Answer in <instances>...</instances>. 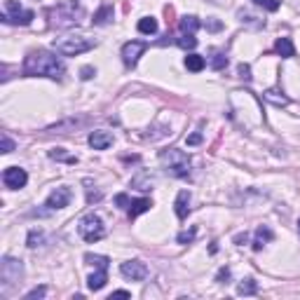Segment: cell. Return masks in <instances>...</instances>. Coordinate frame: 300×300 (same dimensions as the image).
<instances>
[{
    "mask_svg": "<svg viewBox=\"0 0 300 300\" xmlns=\"http://www.w3.org/2000/svg\"><path fill=\"white\" fill-rule=\"evenodd\" d=\"M146 42L143 40H129V42H124L122 47V61L124 66H129V68H134L136 63H139L141 59V54L146 52Z\"/></svg>",
    "mask_w": 300,
    "mask_h": 300,
    "instance_id": "ba28073f",
    "label": "cell"
},
{
    "mask_svg": "<svg viewBox=\"0 0 300 300\" xmlns=\"http://www.w3.org/2000/svg\"><path fill=\"white\" fill-rule=\"evenodd\" d=\"M21 70L23 75H42V77H52V80H61L63 73H66V66L52 52L38 49V52H31L23 59Z\"/></svg>",
    "mask_w": 300,
    "mask_h": 300,
    "instance_id": "6da1fadb",
    "label": "cell"
},
{
    "mask_svg": "<svg viewBox=\"0 0 300 300\" xmlns=\"http://www.w3.org/2000/svg\"><path fill=\"white\" fill-rule=\"evenodd\" d=\"M153 183H155V176L150 171H141L139 176L131 178V188H136V190H150Z\"/></svg>",
    "mask_w": 300,
    "mask_h": 300,
    "instance_id": "d6986e66",
    "label": "cell"
},
{
    "mask_svg": "<svg viewBox=\"0 0 300 300\" xmlns=\"http://www.w3.org/2000/svg\"><path fill=\"white\" fill-rule=\"evenodd\" d=\"M275 52H277L279 56H284V59L296 56V47H293L291 38H277V42H275Z\"/></svg>",
    "mask_w": 300,
    "mask_h": 300,
    "instance_id": "ac0fdd59",
    "label": "cell"
},
{
    "mask_svg": "<svg viewBox=\"0 0 300 300\" xmlns=\"http://www.w3.org/2000/svg\"><path fill=\"white\" fill-rule=\"evenodd\" d=\"M275 239V232L270 230L268 225H261L258 230H256V239H254V251H261L268 242H272Z\"/></svg>",
    "mask_w": 300,
    "mask_h": 300,
    "instance_id": "e0dca14e",
    "label": "cell"
},
{
    "mask_svg": "<svg viewBox=\"0 0 300 300\" xmlns=\"http://www.w3.org/2000/svg\"><path fill=\"white\" fill-rule=\"evenodd\" d=\"M113 298H131L129 291H113V296H110V300Z\"/></svg>",
    "mask_w": 300,
    "mask_h": 300,
    "instance_id": "b9f144b4",
    "label": "cell"
},
{
    "mask_svg": "<svg viewBox=\"0 0 300 300\" xmlns=\"http://www.w3.org/2000/svg\"><path fill=\"white\" fill-rule=\"evenodd\" d=\"M176 45L183 47V49H195V47H197V38H195V33H181Z\"/></svg>",
    "mask_w": 300,
    "mask_h": 300,
    "instance_id": "4316f807",
    "label": "cell"
},
{
    "mask_svg": "<svg viewBox=\"0 0 300 300\" xmlns=\"http://www.w3.org/2000/svg\"><path fill=\"white\" fill-rule=\"evenodd\" d=\"M298 230H300V221H298Z\"/></svg>",
    "mask_w": 300,
    "mask_h": 300,
    "instance_id": "f6af8a7d",
    "label": "cell"
},
{
    "mask_svg": "<svg viewBox=\"0 0 300 300\" xmlns=\"http://www.w3.org/2000/svg\"><path fill=\"white\" fill-rule=\"evenodd\" d=\"M101 200V193L99 190H92V188H87V204H94V202Z\"/></svg>",
    "mask_w": 300,
    "mask_h": 300,
    "instance_id": "f35d334b",
    "label": "cell"
},
{
    "mask_svg": "<svg viewBox=\"0 0 300 300\" xmlns=\"http://www.w3.org/2000/svg\"><path fill=\"white\" fill-rule=\"evenodd\" d=\"M70 204V188H56L49 197H47V207L49 209H63Z\"/></svg>",
    "mask_w": 300,
    "mask_h": 300,
    "instance_id": "7c38bea8",
    "label": "cell"
},
{
    "mask_svg": "<svg viewBox=\"0 0 300 300\" xmlns=\"http://www.w3.org/2000/svg\"><path fill=\"white\" fill-rule=\"evenodd\" d=\"M247 237H249L247 232H239L237 237H235V244H242V242H247Z\"/></svg>",
    "mask_w": 300,
    "mask_h": 300,
    "instance_id": "7bdbcfd3",
    "label": "cell"
},
{
    "mask_svg": "<svg viewBox=\"0 0 300 300\" xmlns=\"http://www.w3.org/2000/svg\"><path fill=\"white\" fill-rule=\"evenodd\" d=\"M52 47L63 56H77L85 54L96 47V40L87 38V35H63V38H54Z\"/></svg>",
    "mask_w": 300,
    "mask_h": 300,
    "instance_id": "277c9868",
    "label": "cell"
},
{
    "mask_svg": "<svg viewBox=\"0 0 300 300\" xmlns=\"http://www.w3.org/2000/svg\"><path fill=\"white\" fill-rule=\"evenodd\" d=\"M49 157L56 160V162H66V164H75V162H77L75 155H68L63 148H54V150H49Z\"/></svg>",
    "mask_w": 300,
    "mask_h": 300,
    "instance_id": "d4e9b609",
    "label": "cell"
},
{
    "mask_svg": "<svg viewBox=\"0 0 300 300\" xmlns=\"http://www.w3.org/2000/svg\"><path fill=\"white\" fill-rule=\"evenodd\" d=\"M195 237H197V228H190V230H183L178 232V244H190V242H195Z\"/></svg>",
    "mask_w": 300,
    "mask_h": 300,
    "instance_id": "f1b7e54d",
    "label": "cell"
},
{
    "mask_svg": "<svg viewBox=\"0 0 300 300\" xmlns=\"http://www.w3.org/2000/svg\"><path fill=\"white\" fill-rule=\"evenodd\" d=\"M26 181H28V174H26V169H21V167H7V169L2 171V183H5V188H9V190L23 188Z\"/></svg>",
    "mask_w": 300,
    "mask_h": 300,
    "instance_id": "9c48e42d",
    "label": "cell"
},
{
    "mask_svg": "<svg viewBox=\"0 0 300 300\" xmlns=\"http://www.w3.org/2000/svg\"><path fill=\"white\" fill-rule=\"evenodd\" d=\"M174 211H176V216L181 218V221H183V218H188V214H190V193H188V190H181V193L176 195Z\"/></svg>",
    "mask_w": 300,
    "mask_h": 300,
    "instance_id": "4fadbf2b",
    "label": "cell"
},
{
    "mask_svg": "<svg viewBox=\"0 0 300 300\" xmlns=\"http://www.w3.org/2000/svg\"><path fill=\"white\" fill-rule=\"evenodd\" d=\"M209 63H211V68L214 70H223L225 66H228V56H225V52H221V49H214Z\"/></svg>",
    "mask_w": 300,
    "mask_h": 300,
    "instance_id": "cb8c5ba5",
    "label": "cell"
},
{
    "mask_svg": "<svg viewBox=\"0 0 300 300\" xmlns=\"http://www.w3.org/2000/svg\"><path fill=\"white\" fill-rule=\"evenodd\" d=\"M89 146L94 148V150H106V148L113 146V134L110 131H103V129H96L89 134Z\"/></svg>",
    "mask_w": 300,
    "mask_h": 300,
    "instance_id": "8fae6325",
    "label": "cell"
},
{
    "mask_svg": "<svg viewBox=\"0 0 300 300\" xmlns=\"http://www.w3.org/2000/svg\"><path fill=\"white\" fill-rule=\"evenodd\" d=\"M160 162L162 167L167 169V174H171L174 178H185L190 174V157H188V153L178 150V148L160 150Z\"/></svg>",
    "mask_w": 300,
    "mask_h": 300,
    "instance_id": "3957f363",
    "label": "cell"
},
{
    "mask_svg": "<svg viewBox=\"0 0 300 300\" xmlns=\"http://www.w3.org/2000/svg\"><path fill=\"white\" fill-rule=\"evenodd\" d=\"M80 235L85 242L94 244V242H99V239L106 237V228H103V221H101L96 214H87L82 221H80Z\"/></svg>",
    "mask_w": 300,
    "mask_h": 300,
    "instance_id": "52a82bcc",
    "label": "cell"
},
{
    "mask_svg": "<svg viewBox=\"0 0 300 300\" xmlns=\"http://www.w3.org/2000/svg\"><path fill=\"white\" fill-rule=\"evenodd\" d=\"M47 293V286H38V289H33L31 293H26V300H35V298H45Z\"/></svg>",
    "mask_w": 300,
    "mask_h": 300,
    "instance_id": "836d02e7",
    "label": "cell"
},
{
    "mask_svg": "<svg viewBox=\"0 0 300 300\" xmlns=\"http://www.w3.org/2000/svg\"><path fill=\"white\" fill-rule=\"evenodd\" d=\"M106 282H108V268H96V272L89 275V279H87V286L92 291H101L106 286Z\"/></svg>",
    "mask_w": 300,
    "mask_h": 300,
    "instance_id": "9a60e30c",
    "label": "cell"
},
{
    "mask_svg": "<svg viewBox=\"0 0 300 300\" xmlns=\"http://www.w3.org/2000/svg\"><path fill=\"white\" fill-rule=\"evenodd\" d=\"M94 75H96V68H92V66H85V68H80V77H82V80H92Z\"/></svg>",
    "mask_w": 300,
    "mask_h": 300,
    "instance_id": "74e56055",
    "label": "cell"
},
{
    "mask_svg": "<svg viewBox=\"0 0 300 300\" xmlns=\"http://www.w3.org/2000/svg\"><path fill=\"white\" fill-rule=\"evenodd\" d=\"M204 66H207V59L200 56V54H188V56H185V68L188 70L200 73V70H204Z\"/></svg>",
    "mask_w": 300,
    "mask_h": 300,
    "instance_id": "44dd1931",
    "label": "cell"
},
{
    "mask_svg": "<svg viewBox=\"0 0 300 300\" xmlns=\"http://www.w3.org/2000/svg\"><path fill=\"white\" fill-rule=\"evenodd\" d=\"M120 272H122V277L131 279V282H143L148 277V268L146 263L141 261H127L120 265Z\"/></svg>",
    "mask_w": 300,
    "mask_h": 300,
    "instance_id": "30bf717a",
    "label": "cell"
},
{
    "mask_svg": "<svg viewBox=\"0 0 300 300\" xmlns=\"http://www.w3.org/2000/svg\"><path fill=\"white\" fill-rule=\"evenodd\" d=\"M139 33H143V35H153V33H157V19H153V16H143V19H139Z\"/></svg>",
    "mask_w": 300,
    "mask_h": 300,
    "instance_id": "603a6c76",
    "label": "cell"
},
{
    "mask_svg": "<svg viewBox=\"0 0 300 300\" xmlns=\"http://www.w3.org/2000/svg\"><path fill=\"white\" fill-rule=\"evenodd\" d=\"M110 19H113V5H103V7L94 14L92 23H94V26H106Z\"/></svg>",
    "mask_w": 300,
    "mask_h": 300,
    "instance_id": "7402d4cb",
    "label": "cell"
},
{
    "mask_svg": "<svg viewBox=\"0 0 300 300\" xmlns=\"http://www.w3.org/2000/svg\"><path fill=\"white\" fill-rule=\"evenodd\" d=\"M239 19H242V21H247L249 26H256V28H261V26H263V21H256V16L247 14V12H239Z\"/></svg>",
    "mask_w": 300,
    "mask_h": 300,
    "instance_id": "e575fe53",
    "label": "cell"
},
{
    "mask_svg": "<svg viewBox=\"0 0 300 300\" xmlns=\"http://www.w3.org/2000/svg\"><path fill=\"white\" fill-rule=\"evenodd\" d=\"M0 148H2V153H5V155L12 153V150H14V141L9 139L7 134H2V139H0Z\"/></svg>",
    "mask_w": 300,
    "mask_h": 300,
    "instance_id": "1f68e13d",
    "label": "cell"
},
{
    "mask_svg": "<svg viewBox=\"0 0 300 300\" xmlns=\"http://www.w3.org/2000/svg\"><path fill=\"white\" fill-rule=\"evenodd\" d=\"M263 96H265V101H268V103H272V106H277V108L289 106V103H291V99H289V96H286V94L282 92L279 87H272V89H268Z\"/></svg>",
    "mask_w": 300,
    "mask_h": 300,
    "instance_id": "5bb4252c",
    "label": "cell"
},
{
    "mask_svg": "<svg viewBox=\"0 0 300 300\" xmlns=\"http://www.w3.org/2000/svg\"><path fill=\"white\" fill-rule=\"evenodd\" d=\"M239 77H242V80H244V82H251V66H249V63H239Z\"/></svg>",
    "mask_w": 300,
    "mask_h": 300,
    "instance_id": "d6a6232c",
    "label": "cell"
},
{
    "mask_svg": "<svg viewBox=\"0 0 300 300\" xmlns=\"http://www.w3.org/2000/svg\"><path fill=\"white\" fill-rule=\"evenodd\" d=\"M85 263L87 265H94V268H108V258L106 256H96V254H85Z\"/></svg>",
    "mask_w": 300,
    "mask_h": 300,
    "instance_id": "83f0119b",
    "label": "cell"
},
{
    "mask_svg": "<svg viewBox=\"0 0 300 300\" xmlns=\"http://www.w3.org/2000/svg\"><path fill=\"white\" fill-rule=\"evenodd\" d=\"M35 12L33 9H23L16 0H5V12H2V21L5 23H14V26H28L33 21Z\"/></svg>",
    "mask_w": 300,
    "mask_h": 300,
    "instance_id": "8992f818",
    "label": "cell"
},
{
    "mask_svg": "<svg viewBox=\"0 0 300 300\" xmlns=\"http://www.w3.org/2000/svg\"><path fill=\"white\" fill-rule=\"evenodd\" d=\"M42 242H45V235H42L40 230H31V232H28V247H31V249L40 247Z\"/></svg>",
    "mask_w": 300,
    "mask_h": 300,
    "instance_id": "4dcf8cb0",
    "label": "cell"
},
{
    "mask_svg": "<svg viewBox=\"0 0 300 300\" xmlns=\"http://www.w3.org/2000/svg\"><path fill=\"white\" fill-rule=\"evenodd\" d=\"M237 293H239V296H256V293H258V284H256V279H244V282L237 286Z\"/></svg>",
    "mask_w": 300,
    "mask_h": 300,
    "instance_id": "484cf974",
    "label": "cell"
},
{
    "mask_svg": "<svg viewBox=\"0 0 300 300\" xmlns=\"http://www.w3.org/2000/svg\"><path fill=\"white\" fill-rule=\"evenodd\" d=\"M115 204H117L120 209H129L131 200H129V197H127L124 193H120V195H115Z\"/></svg>",
    "mask_w": 300,
    "mask_h": 300,
    "instance_id": "8d00e7d4",
    "label": "cell"
},
{
    "mask_svg": "<svg viewBox=\"0 0 300 300\" xmlns=\"http://www.w3.org/2000/svg\"><path fill=\"white\" fill-rule=\"evenodd\" d=\"M251 2H254V5H258V7H265L268 12H277L279 5H282L279 0H251Z\"/></svg>",
    "mask_w": 300,
    "mask_h": 300,
    "instance_id": "f546056e",
    "label": "cell"
},
{
    "mask_svg": "<svg viewBox=\"0 0 300 300\" xmlns=\"http://www.w3.org/2000/svg\"><path fill=\"white\" fill-rule=\"evenodd\" d=\"M21 277H23V263L12 258V256H5L2 263H0V286H2V293H7L9 289L21 284Z\"/></svg>",
    "mask_w": 300,
    "mask_h": 300,
    "instance_id": "5b68a950",
    "label": "cell"
},
{
    "mask_svg": "<svg viewBox=\"0 0 300 300\" xmlns=\"http://www.w3.org/2000/svg\"><path fill=\"white\" fill-rule=\"evenodd\" d=\"M85 19V7L77 0H66L49 9V26L52 28H70Z\"/></svg>",
    "mask_w": 300,
    "mask_h": 300,
    "instance_id": "7a4b0ae2",
    "label": "cell"
},
{
    "mask_svg": "<svg viewBox=\"0 0 300 300\" xmlns=\"http://www.w3.org/2000/svg\"><path fill=\"white\" fill-rule=\"evenodd\" d=\"M141 157L139 155H127V157H122V162H127V164H129V162H139Z\"/></svg>",
    "mask_w": 300,
    "mask_h": 300,
    "instance_id": "ee69618b",
    "label": "cell"
},
{
    "mask_svg": "<svg viewBox=\"0 0 300 300\" xmlns=\"http://www.w3.org/2000/svg\"><path fill=\"white\" fill-rule=\"evenodd\" d=\"M228 279H230V268H221L218 270V275H216V282L223 284V282H228Z\"/></svg>",
    "mask_w": 300,
    "mask_h": 300,
    "instance_id": "ab89813d",
    "label": "cell"
},
{
    "mask_svg": "<svg viewBox=\"0 0 300 300\" xmlns=\"http://www.w3.org/2000/svg\"><path fill=\"white\" fill-rule=\"evenodd\" d=\"M200 26H202V21L197 19V16H193V14L181 16V21H178V28H181V33H195Z\"/></svg>",
    "mask_w": 300,
    "mask_h": 300,
    "instance_id": "ffe728a7",
    "label": "cell"
},
{
    "mask_svg": "<svg viewBox=\"0 0 300 300\" xmlns=\"http://www.w3.org/2000/svg\"><path fill=\"white\" fill-rule=\"evenodd\" d=\"M150 207H153V200H148V197H141V200H131V204H129V218H131V221H134V218H139L141 214L150 211Z\"/></svg>",
    "mask_w": 300,
    "mask_h": 300,
    "instance_id": "2e32d148",
    "label": "cell"
},
{
    "mask_svg": "<svg viewBox=\"0 0 300 300\" xmlns=\"http://www.w3.org/2000/svg\"><path fill=\"white\" fill-rule=\"evenodd\" d=\"M197 143H202V134H200V131H195V134L188 136V146H197Z\"/></svg>",
    "mask_w": 300,
    "mask_h": 300,
    "instance_id": "60d3db41",
    "label": "cell"
},
{
    "mask_svg": "<svg viewBox=\"0 0 300 300\" xmlns=\"http://www.w3.org/2000/svg\"><path fill=\"white\" fill-rule=\"evenodd\" d=\"M204 26H207V31H211V33H218L221 28H223V23L218 21V19H207V23H204Z\"/></svg>",
    "mask_w": 300,
    "mask_h": 300,
    "instance_id": "d590c367",
    "label": "cell"
}]
</instances>
